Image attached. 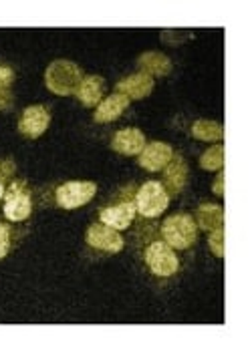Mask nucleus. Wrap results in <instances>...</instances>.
Instances as JSON below:
<instances>
[{
    "label": "nucleus",
    "mask_w": 252,
    "mask_h": 352,
    "mask_svg": "<svg viewBox=\"0 0 252 352\" xmlns=\"http://www.w3.org/2000/svg\"><path fill=\"white\" fill-rule=\"evenodd\" d=\"M149 221L151 219H143L134 234V250L145 272L154 280L166 282L180 274L182 262L178 252L162 238L160 228Z\"/></svg>",
    "instance_id": "nucleus-1"
},
{
    "label": "nucleus",
    "mask_w": 252,
    "mask_h": 352,
    "mask_svg": "<svg viewBox=\"0 0 252 352\" xmlns=\"http://www.w3.org/2000/svg\"><path fill=\"white\" fill-rule=\"evenodd\" d=\"M136 191H138V188L134 184L115 191L109 197V201L99 208V212H97L99 221L109 226L113 230H117V232H123V230L132 228L134 221H136V216H138V212H136Z\"/></svg>",
    "instance_id": "nucleus-2"
},
{
    "label": "nucleus",
    "mask_w": 252,
    "mask_h": 352,
    "mask_svg": "<svg viewBox=\"0 0 252 352\" xmlns=\"http://www.w3.org/2000/svg\"><path fill=\"white\" fill-rule=\"evenodd\" d=\"M83 77V71L77 63L67 60V58H59L47 67L45 85L51 93H55L59 97H71L77 93Z\"/></svg>",
    "instance_id": "nucleus-3"
},
{
    "label": "nucleus",
    "mask_w": 252,
    "mask_h": 352,
    "mask_svg": "<svg viewBox=\"0 0 252 352\" xmlns=\"http://www.w3.org/2000/svg\"><path fill=\"white\" fill-rule=\"evenodd\" d=\"M162 238L168 242L176 252H188L198 242V226L190 214H174L168 216L160 226Z\"/></svg>",
    "instance_id": "nucleus-4"
},
{
    "label": "nucleus",
    "mask_w": 252,
    "mask_h": 352,
    "mask_svg": "<svg viewBox=\"0 0 252 352\" xmlns=\"http://www.w3.org/2000/svg\"><path fill=\"white\" fill-rule=\"evenodd\" d=\"M32 214V191L25 179H12L2 197V216L10 223L27 221Z\"/></svg>",
    "instance_id": "nucleus-5"
},
{
    "label": "nucleus",
    "mask_w": 252,
    "mask_h": 352,
    "mask_svg": "<svg viewBox=\"0 0 252 352\" xmlns=\"http://www.w3.org/2000/svg\"><path fill=\"white\" fill-rule=\"evenodd\" d=\"M169 206V195L162 182H145L136 191V212L141 219H156Z\"/></svg>",
    "instance_id": "nucleus-6"
},
{
    "label": "nucleus",
    "mask_w": 252,
    "mask_h": 352,
    "mask_svg": "<svg viewBox=\"0 0 252 352\" xmlns=\"http://www.w3.org/2000/svg\"><path fill=\"white\" fill-rule=\"evenodd\" d=\"M85 245L97 256H115L125 248V240L117 230L95 221L85 232Z\"/></svg>",
    "instance_id": "nucleus-7"
},
{
    "label": "nucleus",
    "mask_w": 252,
    "mask_h": 352,
    "mask_svg": "<svg viewBox=\"0 0 252 352\" xmlns=\"http://www.w3.org/2000/svg\"><path fill=\"white\" fill-rule=\"evenodd\" d=\"M97 193L95 182H65L53 191V201L61 210H79Z\"/></svg>",
    "instance_id": "nucleus-8"
},
{
    "label": "nucleus",
    "mask_w": 252,
    "mask_h": 352,
    "mask_svg": "<svg viewBox=\"0 0 252 352\" xmlns=\"http://www.w3.org/2000/svg\"><path fill=\"white\" fill-rule=\"evenodd\" d=\"M51 125V109L47 105H30L19 117V133L27 139H39Z\"/></svg>",
    "instance_id": "nucleus-9"
},
{
    "label": "nucleus",
    "mask_w": 252,
    "mask_h": 352,
    "mask_svg": "<svg viewBox=\"0 0 252 352\" xmlns=\"http://www.w3.org/2000/svg\"><path fill=\"white\" fill-rule=\"evenodd\" d=\"M171 157H174L171 145L164 141H151V143H145V147L141 149V153L138 155V165L149 173H156V171H162Z\"/></svg>",
    "instance_id": "nucleus-10"
},
{
    "label": "nucleus",
    "mask_w": 252,
    "mask_h": 352,
    "mask_svg": "<svg viewBox=\"0 0 252 352\" xmlns=\"http://www.w3.org/2000/svg\"><path fill=\"white\" fill-rule=\"evenodd\" d=\"M164 171V179H162V186L166 188L168 191L169 199H174V197H178L184 188H186V184H188V163L186 160L180 155V153H174V157L169 160V163L162 169Z\"/></svg>",
    "instance_id": "nucleus-11"
},
{
    "label": "nucleus",
    "mask_w": 252,
    "mask_h": 352,
    "mask_svg": "<svg viewBox=\"0 0 252 352\" xmlns=\"http://www.w3.org/2000/svg\"><path fill=\"white\" fill-rule=\"evenodd\" d=\"M145 135L143 131L138 127H125V129H119L115 131L112 137V149L121 153V155H127V157H134V155H140L141 149L145 147Z\"/></svg>",
    "instance_id": "nucleus-12"
},
{
    "label": "nucleus",
    "mask_w": 252,
    "mask_h": 352,
    "mask_svg": "<svg viewBox=\"0 0 252 352\" xmlns=\"http://www.w3.org/2000/svg\"><path fill=\"white\" fill-rule=\"evenodd\" d=\"M154 87H156L154 77H149V75H145V73H134V75L121 79V81L115 85V93L125 95L129 101H132V99L141 101V99L149 97V93L154 91Z\"/></svg>",
    "instance_id": "nucleus-13"
},
{
    "label": "nucleus",
    "mask_w": 252,
    "mask_h": 352,
    "mask_svg": "<svg viewBox=\"0 0 252 352\" xmlns=\"http://www.w3.org/2000/svg\"><path fill=\"white\" fill-rule=\"evenodd\" d=\"M129 99L125 95H119V93H113L109 97H105L97 107H95V113H93V121L95 123H112L115 119H119L125 109L129 107Z\"/></svg>",
    "instance_id": "nucleus-14"
},
{
    "label": "nucleus",
    "mask_w": 252,
    "mask_h": 352,
    "mask_svg": "<svg viewBox=\"0 0 252 352\" xmlns=\"http://www.w3.org/2000/svg\"><path fill=\"white\" fill-rule=\"evenodd\" d=\"M103 89H105V79L99 75H85L83 81L79 85L75 97L79 103L87 109L97 107L103 101Z\"/></svg>",
    "instance_id": "nucleus-15"
},
{
    "label": "nucleus",
    "mask_w": 252,
    "mask_h": 352,
    "mask_svg": "<svg viewBox=\"0 0 252 352\" xmlns=\"http://www.w3.org/2000/svg\"><path fill=\"white\" fill-rule=\"evenodd\" d=\"M196 221L198 230L202 232H212L218 226H224V208L218 204H200L196 208Z\"/></svg>",
    "instance_id": "nucleus-16"
},
{
    "label": "nucleus",
    "mask_w": 252,
    "mask_h": 352,
    "mask_svg": "<svg viewBox=\"0 0 252 352\" xmlns=\"http://www.w3.org/2000/svg\"><path fill=\"white\" fill-rule=\"evenodd\" d=\"M138 67H140V73H145L149 77H166L171 71V60L164 53L149 51L138 58Z\"/></svg>",
    "instance_id": "nucleus-17"
},
{
    "label": "nucleus",
    "mask_w": 252,
    "mask_h": 352,
    "mask_svg": "<svg viewBox=\"0 0 252 352\" xmlns=\"http://www.w3.org/2000/svg\"><path fill=\"white\" fill-rule=\"evenodd\" d=\"M190 133L198 141H206V143H222L224 139V127L216 121L210 119H198L192 123Z\"/></svg>",
    "instance_id": "nucleus-18"
},
{
    "label": "nucleus",
    "mask_w": 252,
    "mask_h": 352,
    "mask_svg": "<svg viewBox=\"0 0 252 352\" xmlns=\"http://www.w3.org/2000/svg\"><path fill=\"white\" fill-rule=\"evenodd\" d=\"M200 167L206 171H220L224 167V145L216 143L200 155Z\"/></svg>",
    "instance_id": "nucleus-19"
},
{
    "label": "nucleus",
    "mask_w": 252,
    "mask_h": 352,
    "mask_svg": "<svg viewBox=\"0 0 252 352\" xmlns=\"http://www.w3.org/2000/svg\"><path fill=\"white\" fill-rule=\"evenodd\" d=\"M19 242L17 230L14 226H10V221H0V260H4Z\"/></svg>",
    "instance_id": "nucleus-20"
},
{
    "label": "nucleus",
    "mask_w": 252,
    "mask_h": 352,
    "mask_svg": "<svg viewBox=\"0 0 252 352\" xmlns=\"http://www.w3.org/2000/svg\"><path fill=\"white\" fill-rule=\"evenodd\" d=\"M208 234H210L208 236V248H210V252L218 260H222L224 258V226H218V228H214Z\"/></svg>",
    "instance_id": "nucleus-21"
},
{
    "label": "nucleus",
    "mask_w": 252,
    "mask_h": 352,
    "mask_svg": "<svg viewBox=\"0 0 252 352\" xmlns=\"http://www.w3.org/2000/svg\"><path fill=\"white\" fill-rule=\"evenodd\" d=\"M14 82V71L8 67V65H2L0 63V89L2 91H8Z\"/></svg>",
    "instance_id": "nucleus-22"
},
{
    "label": "nucleus",
    "mask_w": 252,
    "mask_h": 352,
    "mask_svg": "<svg viewBox=\"0 0 252 352\" xmlns=\"http://www.w3.org/2000/svg\"><path fill=\"white\" fill-rule=\"evenodd\" d=\"M212 193L218 195V197L224 195V169L218 171V175H216V179H214V184H212Z\"/></svg>",
    "instance_id": "nucleus-23"
},
{
    "label": "nucleus",
    "mask_w": 252,
    "mask_h": 352,
    "mask_svg": "<svg viewBox=\"0 0 252 352\" xmlns=\"http://www.w3.org/2000/svg\"><path fill=\"white\" fill-rule=\"evenodd\" d=\"M8 105H10V91L0 89V109H6Z\"/></svg>",
    "instance_id": "nucleus-24"
},
{
    "label": "nucleus",
    "mask_w": 252,
    "mask_h": 352,
    "mask_svg": "<svg viewBox=\"0 0 252 352\" xmlns=\"http://www.w3.org/2000/svg\"><path fill=\"white\" fill-rule=\"evenodd\" d=\"M8 179H4V177H0V201H2V197H4V193H6V188H8Z\"/></svg>",
    "instance_id": "nucleus-25"
}]
</instances>
